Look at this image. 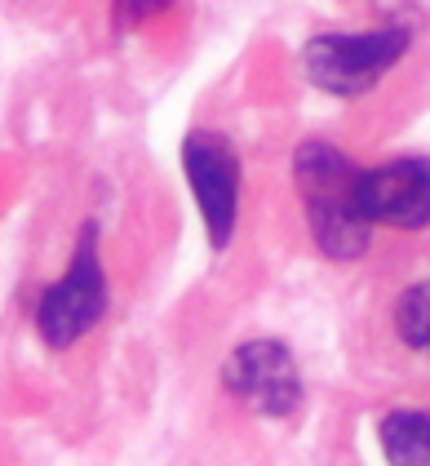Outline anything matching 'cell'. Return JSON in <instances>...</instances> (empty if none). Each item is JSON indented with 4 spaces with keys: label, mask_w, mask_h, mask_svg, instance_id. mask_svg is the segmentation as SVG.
Returning <instances> with one entry per match:
<instances>
[{
    "label": "cell",
    "mask_w": 430,
    "mask_h": 466,
    "mask_svg": "<svg viewBox=\"0 0 430 466\" xmlns=\"http://www.w3.org/2000/svg\"><path fill=\"white\" fill-rule=\"evenodd\" d=\"M222 382L235 400L266 418H293L302 409V369L280 338L240 342L222 364Z\"/></svg>",
    "instance_id": "5b68a950"
},
{
    "label": "cell",
    "mask_w": 430,
    "mask_h": 466,
    "mask_svg": "<svg viewBox=\"0 0 430 466\" xmlns=\"http://www.w3.org/2000/svg\"><path fill=\"white\" fill-rule=\"evenodd\" d=\"M386 320H391V338L399 342V351L430 364V271L395 289Z\"/></svg>",
    "instance_id": "52a82bcc"
},
{
    "label": "cell",
    "mask_w": 430,
    "mask_h": 466,
    "mask_svg": "<svg viewBox=\"0 0 430 466\" xmlns=\"http://www.w3.org/2000/svg\"><path fill=\"white\" fill-rule=\"evenodd\" d=\"M182 174L195 196L209 245L222 253L240 222V156L231 138L217 129H191L182 138Z\"/></svg>",
    "instance_id": "277c9868"
},
{
    "label": "cell",
    "mask_w": 430,
    "mask_h": 466,
    "mask_svg": "<svg viewBox=\"0 0 430 466\" xmlns=\"http://www.w3.org/2000/svg\"><path fill=\"white\" fill-rule=\"evenodd\" d=\"M413 32L386 23L373 32H320L302 45V76L328 98H364L408 54Z\"/></svg>",
    "instance_id": "3957f363"
},
{
    "label": "cell",
    "mask_w": 430,
    "mask_h": 466,
    "mask_svg": "<svg viewBox=\"0 0 430 466\" xmlns=\"http://www.w3.org/2000/svg\"><path fill=\"white\" fill-rule=\"evenodd\" d=\"M355 178L359 169L351 165V156L333 143L306 138L293 151V187L302 196L311 240L333 262H355L373 245V222L359 214Z\"/></svg>",
    "instance_id": "6da1fadb"
},
{
    "label": "cell",
    "mask_w": 430,
    "mask_h": 466,
    "mask_svg": "<svg viewBox=\"0 0 430 466\" xmlns=\"http://www.w3.org/2000/svg\"><path fill=\"white\" fill-rule=\"evenodd\" d=\"M174 5H178V0H111V18H115L120 32H138L146 23L165 18Z\"/></svg>",
    "instance_id": "9c48e42d"
},
{
    "label": "cell",
    "mask_w": 430,
    "mask_h": 466,
    "mask_svg": "<svg viewBox=\"0 0 430 466\" xmlns=\"http://www.w3.org/2000/svg\"><path fill=\"white\" fill-rule=\"evenodd\" d=\"M355 200L359 214L373 227L422 231V227H430V160L399 156V160H386V165L359 169Z\"/></svg>",
    "instance_id": "8992f818"
},
{
    "label": "cell",
    "mask_w": 430,
    "mask_h": 466,
    "mask_svg": "<svg viewBox=\"0 0 430 466\" xmlns=\"http://www.w3.org/2000/svg\"><path fill=\"white\" fill-rule=\"evenodd\" d=\"M111 289L107 267H103V227L98 218L80 222L75 249L54 285H45L36 298V333L49 351H67L85 333H94L107 316Z\"/></svg>",
    "instance_id": "7a4b0ae2"
},
{
    "label": "cell",
    "mask_w": 430,
    "mask_h": 466,
    "mask_svg": "<svg viewBox=\"0 0 430 466\" xmlns=\"http://www.w3.org/2000/svg\"><path fill=\"white\" fill-rule=\"evenodd\" d=\"M386 466H430V413L426 409H391L377 422Z\"/></svg>",
    "instance_id": "ba28073f"
}]
</instances>
